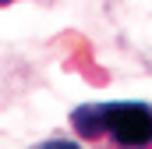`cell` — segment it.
<instances>
[{
	"label": "cell",
	"instance_id": "cell-1",
	"mask_svg": "<svg viewBox=\"0 0 152 149\" xmlns=\"http://www.w3.org/2000/svg\"><path fill=\"white\" fill-rule=\"evenodd\" d=\"M71 128L110 149H152V103H85L71 110Z\"/></svg>",
	"mask_w": 152,
	"mask_h": 149
},
{
	"label": "cell",
	"instance_id": "cell-2",
	"mask_svg": "<svg viewBox=\"0 0 152 149\" xmlns=\"http://www.w3.org/2000/svg\"><path fill=\"white\" fill-rule=\"evenodd\" d=\"M36 149H81V146L67 142V139H53V142H42V146H36Z\"/></svg>",
	"mask_w": 152,
	"mask_h": 149
},
{
	"label": "cell",
	"instance_id": "cell-3",
	"mask_svg": "<svg viewBox=\"0 0 152 149\" xmlns=\"http://www.w3.org/2000/svg\"><path fill=\"white\" fill-rule=\"evenodd\" d=\"M7 4H14V0H0V7H7Z\"/></svg>",
	"mask_w": 152,
	"mask_h": 149
}]
</instances>
